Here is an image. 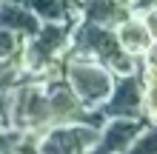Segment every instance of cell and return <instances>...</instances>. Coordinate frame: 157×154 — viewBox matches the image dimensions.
Returning a JSON list of instances; mask_svg holds the SVG:
<instances>
[{
	"instance_id": "6da1fadb",
	"label": "cell",
	"mask_w": 157,
	"mask_h": 154,
	"mask_svg": "<svg viewBox=\"0 0 157 154\" xmlns=\"http://www.w3.org/2000/svg\"><path fill=\"white\" fill-rule=\"evenodd\" d=\"M75 51H86V54H94L100 63L117 69L120 74H132L134 69V60L132 54H126L123 46H120L117 34L106 26H97V23H80V29L75 34Z\"/></svg>"
},
{
	"instance_id": "7a4b0ae2",
	"label": "cell",
	"mask_w": 157,
	"mask_h": 154,
	"mask_svg": "<svg viewBox=\"0 0 157 154\" xmlns=\"http://www.w3.org/2000/svg\"><path fill=\"white\" fill-rule=\"evenodd\" d=\"M69 83L75 88L77 100H83L86 106L106 100L112 92V74L97 63H83V60L69 63Z\"/></svg>"
},
{
	"instance_id": "3957f363",
	"label": "cell",
	"mask_w": 157,
	"mask_h": 154,
	"mask_svg": "<svg viewBox=\"0 0 157 154\" xmlns=\"http://www.w3.org/2000/svg\"><path fill=\"white\" fill-rule=\"evenodd\" d=\"M69 29H71V20L66 23H46L40 26V32L34 34L32 46H29V69H43L49 66L52 57L63 49V43L69 37Z\"/></svg>"
},
{
	"instance_id": "277c9868",
	"label": "cell",
	"mask_w": 157,
	"mask_h": 154,
	"mask_svg": "<svg viewBox=\"0 0 157 154\" xmlns=\"http://www.w3.org/2000/svg\"><path fill=\"white\" fill-rule=\"evenodd\" d=\"M14 123L17 126H29V129H40L43 123L52 120L49 111V97H46L37 86H23L14 94Z\"/></svg>"
},
{
	"instance_id": "5b68a950",
	"label": "cell",
	"mask_w": 157,
	"mask_h": 154,
	"mask_svg": "<svg viewBox=\"0 0 157 154\" xmlns=\"http://www.w3.org/2000/svg\"><path fill=\"white\" fill-rule=\"evenodd\" d=\"M140 103H143L140 77L126 74V77L117 83V88H114V97L106 103L103 114H109V117H132V114H137V111H140Z\"/></svg>"
},
{
	"instance_id": "8992f818",
	"label": "cell",
	"mask_w": 157,
	"mask_h": 154,
	"mask_svg": "<svg viewBox=\"0 0 157 154\" xmlns=\"http://www.w3.org/2000/svg\"><path fill=\"white\" fill-rule=\"evenodd\" d=\"M97 140L94 129H83V126H75V129H57L52 131L43 143V154H80L83 146Z\"/></svg>"
},
{
	"instance_id": "52a82bcc",
	"label": "cell",
	"mask_w": 157,
	"mask_h": 154,
	"mask_svg": "<svg viewBox=\"0 0 157 154\" xmlns=\"http://www.w3.org/2000/svg\"><path fill=\"white\" fill-rule=\"evenodd\" d=\"M83 14L89 23L112 29L132 17V3L128 0H83Z\"/></svg>"
},
{
	"instance_id": "ba28073f",
	"label": "cell",
	"mask_w": 157,
	"mask_h": 154,
	"mask_svg": "<svg viewBox=\"0 0 157 154\" xmlns=\"http://www.w3.org/2000/svg\"><path fill=\"white\" fill-rule=\"evenodd\" d=\"M0 29H6L12 34H32L34 37L40 32V20L23 3L6 0V3H0Z\"/></svg>"
},
{
	"instance_id": "9c48e42d",
	"label": "cell",
	"mask_w": 157,
	"mask_h": 154,
	"mask_svg": "<svg viewBox=\"0 0 157 154\" xmlns=\"http://www.w3.org/2000/svg\"><path fill=\"white\" fill-rule=\"evenodd\" d=\"M137 134H140V123L137 120H117V123L109 126L100 148H94L91 154H117V151H123Z\"/></svg>"
},
{
	"instance_id": "30bf717a",
	"label": "cell",
	"mask_w": 157,
	"mask_h": 154,
	"mask_svg": "<svg viewBox=\"0 0 157 154\" xmlns=\"http://www.w3.org/2000/svg\"><path fill=\"white\" fill-rule=\"evenodd\" d=\"M117 40H120V46H123L126 54H143L146 49L151 46V37H149V32H146V26L143 20H134V17H128V20L120 23V29H117Z\"/></svg>"
},
{
	"instance_id": "8fae6325",
	"label": "cell",
	"mask_w": 157,
	"mask_h": 154,
	"mask_svg": "<svg viewBox=\"0 0 157 154\" xmlns=\"http://www.w3.org/2000/svg\"><path fill=\"white\" fill-rule=\"evenodd\" d=\"M17 51V34L0 29V57H12Z\"/></svg>"
},
{
	"instance_id": "7c38bea8",
	"label": "cell",
	"mask_w": 157,
	"mask_h": 154,
	"mask_svg": "<svg viewBox=\"0 0 157 154\" xmlns=\"http://www.w3.org/2000/svg\"><path fill=\"white\" fill-rule=\"evenodd\" d=\"M146 74L151 83H157V40L146 49Z\"/></svg>"
},
{
	"instance_id": "4fadbf2b",
	"label": "cell",
	"mask_w": 157,
	"mask_h": 154,
	"mask_svg": "<svg viewBox=\"0 0 157 154\" xmlns=\"http://www.w3.org/2000/svg\"><path fill=\"white\" fill-rule=\"evenodd\" d=\"M132 154H157V131L146 134V137L132 148Z\"/></svg>"
},
{
	"instance_id": "5bb4252c",
	"label": "cell",
	"mask_w": 157,
	"mask_h": 154,
	"mask_svg": "<svg viewBox=\"0 0 157 154\" xmlns=\"http://www.w3.org/2000/svg\"><path fill=\"white\" fill-rule=\"evenodd\" d=\"M143 26H146V32H149V37L157 40V6L151 9H146V17H143Z\"/></svg>"
},
{
	"instance_id": "9a60e30c",
	"label": "cell",
	"mask_w": 157,
	"mask_h": 154,
	"mask_svg": "<svg viewBox=\"0 0 157 154\" xmlns=\"http://www.w3.org/2000/svg\"><path fill=\"white\" fill-rule=\"evenodd\" d=\"M146 108H149V114L157 120V83H151L149 92H146Z\"/></svg>"
},
{
	"instance_id": "2e32d148",
	"label": "cell",
	"mask_w": 157,
	"mask_h": 154,
	"mask_svg": "<svg viewBox=\"0 0 157 154\" xmlns=\"http://www.w3.org/2000/svg\"><path fill=\"white\" fill-rule=\"evenodd\" d=\"M134 9H151V6H157V0H128Z\"/></svg>"
}]
</instances>
